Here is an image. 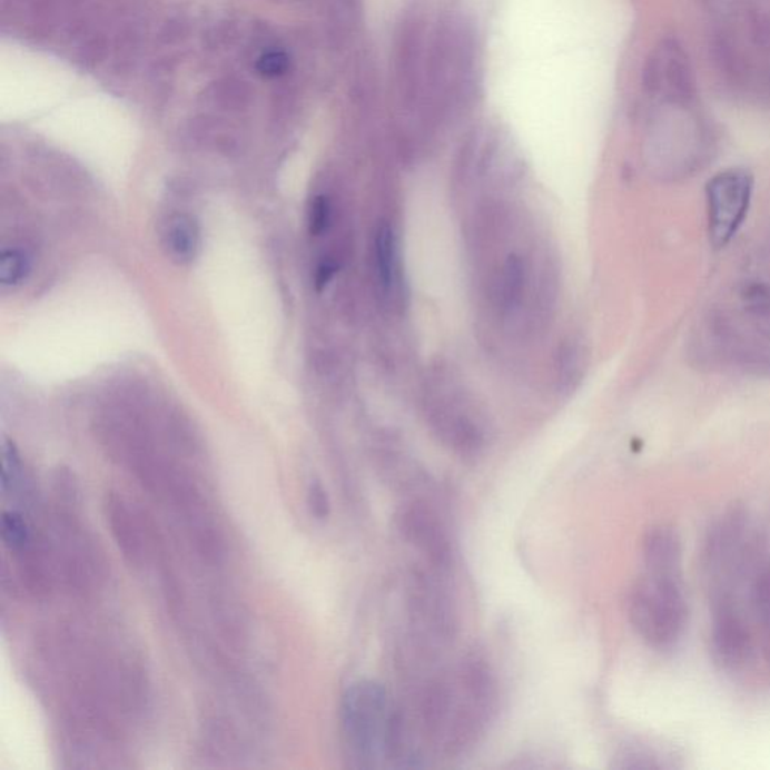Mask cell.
I'll return each instance as SVG.
<instances>
[{"label":"cell","mask_w":770,"mask_h":770,"mask_svg":"<svg viewBox=\"0 0 770 770\" xmlns=\"http://www.w3.org/2000/svg\"><path fill=\"white\" fill-rule=\"evenodd\" d=\"M497 682L487 659L468 653L451 674L426 684L418 704L423 733L444 754L476 746L494 717Z\"/></svg>","instance_id":"1"},{"label":"cell","mask_w":770,"mask_h":770,"mask_svg":"<svg viewBox=\"0 0 770 770\" xmlns=\"http://www.w3.org/2000/svg\"><path fill=\"white\" fill-rule=\"evenodd\" d=\"M106 516L124 559L132 566H142L149 543L144 516L119 494L107 495Z\"/></svg>","instance_id":"10"},{"label":"cell","mask_w":770,"mask_h":770,"mask_svg":"<svg viewBox=\"0 0 770 770\" xmlns=\"http://www.w3.org/2000/svg\"><path fill=\"white\" fill-rule=\"evenodd\" d=\"M21 477H23V465H21L19 452L14 444L6 442L2 446V476H0L3 494L19 487Z\"/></svg>","instance_id":"17"},{"label":"cell","mask_w":770,"mask_h":770,"mask_svg":"<svg viewBox=\"0 0 770 770\" xmlns=\"http://www.w3.org/2000/svg\"><path fill=\"white\" fill-rule=\"evenodd\" d=\"M375 263L381 284L391 289L396 282V246L393 230L387 225L381 226L376 233Z\"/></svg>","instance_id":"13"},{"label":"cell","mask_w":770,"mask_h":770,"mask_svg":"<svg viewBox=\"0 0 770 770\" xmlns=\"http://www.w3.org/2000/svg\"><path fill=\"white\" fill-rule=\"evenodd\" d=\"M649 96L662 105H691L695 100V77L690 57L678 40L659 42L644 71Z\"/></svg>","instance_id":"7"},{"label":"cell","mask_w":770,"mask_h":770,"mask_svg":"<svg viewBox=\"0 0 770 770\" xmlns=\"http://www.w3.org/2000/svg\"><path fill=\"white\" fill-rule=\"evenodd\" d=\"M392 710L387 691L376 680H357L342 695V734L361 768H372L379 759H385Z\"/></svg>","instance_id":"5"},{"label":"cell","mask_w":770,"mask_h":770,"mask_svg":"<svg viewBox=\"0 0 770 770\" xmlns=\"http://www.w3.org/2000/svg\"><path fill=\"white\" fill-rule=\"evenodd\" d=\"M333 274H335V267H333L332 264L320 265L318 274H316V284H318L319 288H324V286L328 284Z\"/></svg>","instance_id":"20"},{"label":"cell","mask_w":770,"mask_h":770,"mask_svg":"<svg viewBox=\"0 0 770 770\" xmlns=\"http://www.w3.org/2000/svg\"><path fill=\"white\" fill-rule=\"evenodd\" d=\"M754 178L746 169H727L714 175L705 188L709 237L717 249L738 234L750 211Z\"/></svg>","instance_id":"6"},{"label":"cell","mask_w":770,"mask_h":770,"mask_svg":"<svg viewBox=\"0 0 770 770\" xmlns=\"http://www.w3.org/2000/svg\"><path fill=\"white\" fill-rule=\"evenodd\" d=\"M2 539L3 543L11 551L21 553L26 547L31 546V532L24 517L16 511H6L2 515Z\"/></svg>","instance_id":"14"},{"label":"cell","mask_w":770,"mask_h":770,"mask_svg":"<svg viewBox=\"0 0 770 770\" xmlns=\"http://www.w3.org/2000/svg\"><path fill=\"white\" fill-rule=\"evenodd\" d=\"M699 345L718 365L770 376V297L740 298L738 309L713 312Z\"/></svg>","instance_id":"2"},{"label":"cell","mask_w":770,"mask_h":770,"mask_svg":"<svg viewBox=\"0 0 770 770\" xmlns=\"http://www.w3.org/2000/svg\"><path fill=\"white\" fill-rule=\"evenodd\" d=\"M752 636L731 601L713 605L712 654L721 669H743L752 658Z\"/></svg>","instance_id":"9"},{"label":"cell","mask_w":770,"mask_h":770,"mask_svg":"<svg viewBox=\"0 0 770 770\" xmlns=\"http://www.w3.org/2000/svg\"><path fill=\"white\" fill-rule=\"evenodd\" d=\"M29 273L28 256L21 250H3L0 256V285L2 288H14L26 279Z\"/></svg>","instance_id":"15"},{"label":"cell","mask_w":770,"mask_h":770,"mask_svg":"<svg viewBox=\"0 0 770 770\" xmlns=\"http://www.w3.org/2000/svg\"><path fill=\"white\" fill-rule=\"evenodd\" d=\"M645 573L682 578V546L673 529L659 525L649 530L643 543Z\"/></svg>","instance_id":"11"},{"label":"cell","mask_w":770,"mask_h":770,"mask_svg":"<svg viewBox=\"0 0 770 770\" xmlns=\"http://www.w3.org/2000/svg\"><path fill=\"white\" fill-rule=\"evenodd\" d=\"M629 619L636 634L654 649H671L687 624L682 578L644 573L631 590Z\"/></svg>","instance_id":"4"},{"label":"cell","mask_w":770,"mask_h":770,"mask_svg":"<svg viewBox=\"0 0 770 770\" xmlns=\"http://www.w3.org/2000/svg\"><path fill=\"white\" fill-rule=\"evenodd\" d=\"M703 2L709 3L712 10H727L734 6V0H703Z\"/></svg>","instance_id":"21"},{"label":"cell","mask_w":770,"mask_h":770,"mask_svg":"<svg viewBox=\"0 0 770 770\" xmlns=\"http://www.w3.org/2000/svg\"><path fill=\"white\" fill-rule=\"evenodd\" d=\"M396 529L402 539L425 555L435 571H451L453 545L442 516L425 502L402 504L396 513Z\"/></svg>","instance_id":"8"},{"label":"cell","mask_w":770,"mask_h":770,"mask_svg":"<svg viewBox=\"0 0 770 770\" xmlns=\"http://www.w3.org/2000/svg\"><path fill=\"white\" fill-rule=\"evenodd\" d=\"M199 246V226L190 216L178 214L170 218L165 230V247L175 263H191L198 256Z\"/></svg>","instance_id":"12"},{"label":"cell","mask_w":770,"mask_h":770,"mask_svg":"<svg viewBox=\"0 0 770 770\" xmlns=\"http://www.w3.org/2000/svg\"><path fill=\"white\" fill-rule=\"evenodd\" d=\"M669 112L657 119L649 136V161L662 179L678 181L691 177L708 160V130L691 105H664Z\"/></svg>","instance_id":"3"},{"label":"cell","mask_w":770,"mask_h":770,"mask_svg":"<svg viewBox=\"0 0 770 770\" xmlns=\"http://www.w3.org/2000/svg\"><path fill=\"white\" fill-rule=\"evenodd\" d=\"M307 507H309L310 515L318 521L328 520L329 513H332L328 492L319 481L312 482L307 487Z\"/></svg>","instance_id":"18"},{"label":"cell","mask_w":770,"mask_h":770,"mask_svg":"<svg viewBox=\"0 0 770 770\" xmlns=\"http://www.w3.org/2000/svg\"><path fill=\"white\" fill-rule=\"evenodd\" d=\"M751 605L757 620L770 629V566L761 569L752 581Z\"/></svg>","instance_id":"16"},{"label":"cell","mask_w":770,"mask_h":770,"mask_svg":"<svg viewBox=\"0 0 770 770\" xmlns=\"http://www.w3.org/2000/svg\"><path fill=\"white\" fill-rule=\"evenodd\" d=\"M329 224V203L325 196H318L312 203L309 214L310 233L320 235L327 229Z\"/></svg>","instance_id":"19"}]
</instances>
